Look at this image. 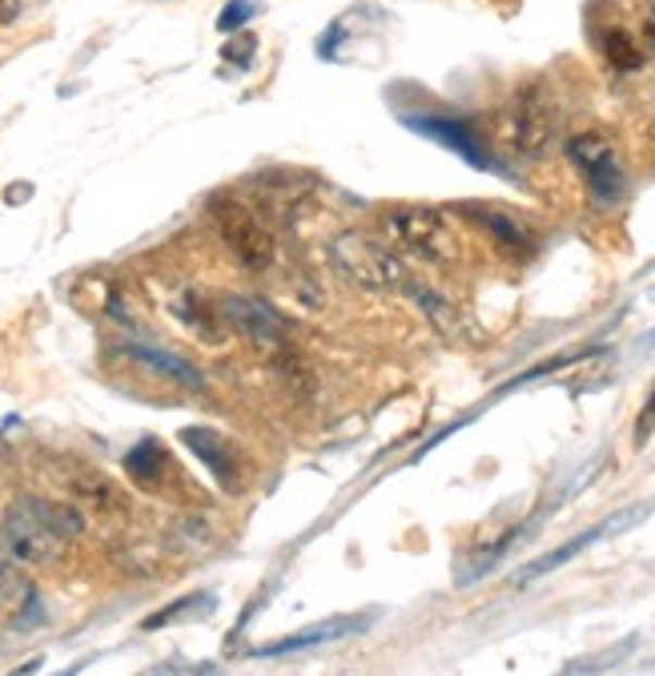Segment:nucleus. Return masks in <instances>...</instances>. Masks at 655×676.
Instances as JSON below:
<instances>
[{
	"label": "nucleus",
	"instance_id": "nucleus-24",
	"mask_svg": "<svg viewBox=\"0 0 655 676\" xmlns=\"http://www.w3.org/2000/svg\"><path fill=\"white\" fill-rule=\"evenodd\" d=\"M647 137H652V146H655V121H647Z\"/></svg>",
	"mask_w": 655,
	"mask_h": 676
},
{
	"label": "nucleus",
	"instance_id": "nucleus-14",
	"mask_svg": "<svg viewBox=\"0 0 655 676\" xmlns=\"http://www.w3.org/2000/svg\"><path fill=\"white\" fill-rule=\"evenodd\" d=\"M165 467H170V459H165V447H161L158 439H141V443L125 455V471H129L141 488H161Z\"/></svg>",
	"mask_w": 655,
	"mask_h": 676
},
{
	"label": "nucleus",
	"instance_id": "nucleus-16",
	"mask_svg": "<svg viewBox=\"0 0 655 676\" xmlns=\"http://www.w3.org/2000/svg\"><path fill=\"white\" fill-rule=\"evenodd\" d=\"M467 218H474V222L483 225V230H491V238L498 242V246H507V250H527V234L519 230V222L515 218H507V213L498 210H486V206H467Z\"/></svg>",
	"mask_w": 655,
	"mask_h": 676
},
{
	"label": "nucleus",
	"instance_id": "nucleus-7",
	"mask_svg": "<svg viewBox=\"0 0 655 676\" xmlns=\"http://www.w3.org/2000/svg\"><path fill=\"white\" fill-rule=\"evenodd\" d=\"M564 149H567V158H571V165L583 173L591 198L600 201V206H611V201L623 198L628 177H623L619 153L607 137H600V133H579V137H571Z\"/></svg>",
	"mask_w": 655,
	"mask_h": 676
},
{
	"label": "nucleus",
	"instance_id": "nucleus-11",
	"mask_svg": "<svg viewBox=\"0 0 655 676\" xmlns=\"http://www.w3.org/2000/svg\"><path fill=\"white\" fill-rule=\"evenodd\" d=\"M121 358H129V362H137L141 371H153L161 374V379H173V383L189 386V391H201L206 386V379H201V371H197L189 358H177L170 355V351H158V346H145V343H121L118 346Z\"/></svg>",
	"mask_w": 655,
	"mask_h": 676
},
{
	"label": "nucleus",
	"instance_id": "nucleus-4",
	"mask_svg": "<svg viewBox=\"0 0 655 676\" xmlns=\"http://www.w3.org/2000/svg\"><path fill=\"white\" fill-rule=\"evenodd\" d=\"M559 137V109L543 81H531L503 113V142L519 158H543Z\"/></svg>",
	"mask_w": 655,
	"mask_h": 676
},
{
	"label": "nucleus",
	"instance_id": "nucleus-25",
	"mask_svg": "<svg viewBox=\"0 0 655 676\" xmlns=\"http://www.w3.org/2000/svg\"><path fill=\"white\" fill-rule=\"evenodd\" d=\"M647 40H652V45H655V25H647Z\"/></svg>",
	"mask_w": 655,
	"mask_h": 676
},
{
	"label": "nucleus",
	"instance_id": "nucleus-19",
	"mask_svg": "<svg viewBox=\"0 0 655 676\" xmlns=\"http://www.w3.org/2000/svg\"><path fill=\"white\" fill-rule=\"evenodd\" d=\"M635 644H640V637H623L616 644V649L600 652V656H591V661L583 664H567L564 676H579V673H600V668H611V664H619V656H628V652H635Z\"/></svg>",
	"mask_w": 655,
	"mask_h": 676
},
{
	"label": "nucleus",
	"instance_id": "nucleus-23",
	"mask_svg": "<svg viewBox=\"0 0 655 676\" xmlns=\"http://www.w3.org/2000/svg\"><path fill=\"white\" fill-rule=\"evenodd\" d=\"M225 57H230V61H249V57H254V37H242V40H234V45H225Z\"/></svg>",
	"mask_w": 655,
	"mask_h": 676
},
{
	"label": "nucleus",
	"instance_id": "nucleus-15",
	"mask_svg": "<svg viewBox=\"0 0 655 676\" xmlns=\"http://www.w3.org/2000/svg\"><path fill=\"white\" fill-rule=\"evenodd\" d=\"M600 49L607 57V65L616 69V73H635L643 65V49L640 40L631 37L628 28H607L600 37Z\"/></svg>",
	"mask_w": 655,
	"mask_h": 676
},
{
	"label": "nucleus",
	"instance_id": "nucleus-20",
	"mask_svg": "<svg viewBox=\"0 0 655 676\" xmlns=\"http://www.w3.org/2000/svg\"><path fill=\"white\" fill-rule=\"evenodd\" d=\"M201 609H210V597H189V600H177V604H170V609H161L153 612V616H145V632H158L161 624H170L177 620V616H189V612H201Z\"/></svg>",
	"mask_w": 655,
	"mask_h": 676
},
{
	"label": "nucleus",
	"instance_id": "nucleus-5",
	"mask_svg": "<svg viewBox=\"0 0 655 676\" xmlns=\"http://www.w3.org/2000/svg\"><path fill=\"white\" fill-rule=\"evenodd\" d=\"M210 218L218 225L222 242L230 246V254L246 270H265V266L274 262V234H270V225L258 218V210L249 201L218 194L210 201Z\"/></svg>",
	"mask_w": 655,
	"mask_h": 676
},
{
	"label": "nucleus",
	"instance_id": "nucleus-10",
	"mask_svg": "<svg viewBox=\"0 0 655 676\" xmlns=\"http://www.w3.org/2000/svg\"><path fill=\"white\" fill-rule=\"evenodd\" d=\"M407 125L415 133H427V137H434L438 146L455 149L462 161H471L474 170H503V165L491 158V149H486L483 137L471 130V121H459V118H410Z\"/></svg>",
	"mask_w": 655,
	"mask_h": 676
},
{
	"label": "nucleus",
	"instance_id": "nucleus-17",
	"mask_svg": "<svg viewBox=\"0 0 655 676\" xmlns=\"http://www.w3.org/2000/svg\"><path fill=\"white\" fill-rule=\"evenodd\" d=\"M407 294L422 306V315H427V319H431L434 327H438V331L459 334V315H455V306L446 303L443 294H434L431 286H422V282H410Z\"/></svg>",
	"mask_w": 655,
	"mask_h": 676
},
{
	"label": "nucleus",
	"instance_id": "nucleus-13",
	"mask_svg": "<svg viewBox=\"0 0 655 676\" xmlns=\"http://www.w3.org/2000/svg\"><path fill=\"white\" fill-rule=\"evenodd\" d=\"M173 315H177V319H182L201 343H210V346L225 343V322H222V310H218V306H206V303H197L194 294H182L177 306H173Z\"/></svg>",
	"mask_w": 655,
	"mask_h": 676
},
{
	"label": "nucleus",
	"instance_id": "nucleus-1",
	"mask_svg": "<svg viewBox=\"0 0 655 676\" xmlns=\"http://www.w3.org/2000/svg\"><path fill=\"white\" fill-rule=\"evenodd\" d=\"M85 531L81 507L61 504V500H40V495H21L4 507L0 516V540L9 556L25 568H49L61 560L69 540Z\"/></svg>",
	"mask_w": 655,
	"mask_h": 676
},
{
	"label": "nucleus",
	"instance_id": "nucleus-18",
	"mask_svg": "<svg viewBox=\"0 0 655 676\" xmlns=\"http://www.w3.org/2000/svg\"><path fill=\"white\" fill-rule=\"evenodd\" d=\"M73 488H77V495L85 500L89 507H97V512H121V491L109 483L106 476H97V471H81L77 479H73Z\"/></svg>",
	"mask_w": 655,
	"mask_h": 676
},
{
	"label": "nucleus",
	"instance_id": "nucleus-3",
	"mask_svg": "<svg viewBox=\"0 0 655 676\" xmlns=\"http://www.w3.org/2000/svg\"><path fill=\"white\" fill-rule=\"evenodd\" d=\"M330 258L342 279L367 294H398L410 286V274L407 266L398 262V254L386 250L374 234H362V230L338 234L330 242Z\"/></svg>",
	"mask_w": 655,
	"mask_h": 676
},
{
	"label": "nucleus",
	"instance_id": "nucleus-21",
	"mask_svg": "<svg viewBox=\"0 0 655 676\" xmlns=\"http://www.w3.org/2000/svg\"><path fill=\"white\" fill-rule=\"evenodd\" d=\"M655 435V383H652V395H647V403H643L640 419H635V447H643L647 439Z\"/></svg>",
	"mask_w": 655,
	"mask_h": 676
},
{
	"label": "nucleus",
	"instance_id": "nucleus-2",
	"mask_svg": "<svg viewBox=\"0 0 655 676\" xmlns=\"http://www.w3.org/2000/svg\"><path fill=\"white\" fill-rule=\"evenodd\" d=\"M379 225L398 250H407L419 262L455 266L462 258V242L455 234V225L434 206H391Z\"/></svg>",
	"mask_w": 655,
	"mask_h": 676
},
{
	"label": "nucleus",
	"instance_id": "nucleus-22",
	"mask_svg": "<svg viewBox=\"0 0 655 676\" xmlns=\"http://www.w3.org/2000/svg\"><path fill=\"white\" fill-rule=\"evenodd\" d=\"M249 13H254V0H230V4L222 9V21H218V25H222L225 33H230V28L246 25Z\"/></svg>",
	"mask_w": 655,
	"mask_h": 676
},
{
	"label": "nucleus",
	"instance_id": "nucleus-8",
	"mask_svg": "<svg viewBox=\"0 0 655 676\" xmlns=\"http://www.w3.org/2000/svg\"><path fill=\"white\" fill-rule=\"evenodd\" d=\"M652 516V504H640V507H623V512H616V516H607L603 524H595V528H588L583 536H576V540H567V544H559L555 552H547V556H539L535 564H527L519 576H515V583H531L539 580V576H547V571L564 568L567 560H576L579 552H588L595 540H603V536H619V531L635 528V524H643V519Z\"/></svg>",
	"mask_w": 655,
	"mask_h": 676
},
{
	"label": "nucleus",
	"instance_id": "nucleus-6",
	"mask_svg": "<svg viewBox=\"0 0 655 676\" xmlns=\"http://www.w3.org/2000/svg\"><path fill=\"white\" fill-rule=\"evenodd\" d=\"M218 310H222L225 331H234L237 339H246L254 351L274 355V358L294 351V346H289L286 319H282L265 298H258V294H225Z\"/></svg>",
	"mask_w": 655,
	"mask_h": 676
},
{
	"label": "nucleus",
	"instance_id": "nucleus-9",
	"mask_svg": "<svg viewBox=\"0 0 655 676\" xmlns=\"http://www.w3.org/2000/svg\"><path fill=\"white\" fill-rule=\"evenodd\" d=\"M182 443L194 451L201 464H206V471L213 476L218 488L242 491V483H246V464H242V451H237L222 431H210V427H185Z\"/></svg>",
	"mask_w": 655,
	"mask_h": 676
},
{
	"label": "nucleus",
	"instance_id": "nucleus-12",
	"mask_svg": "<svg viewBox=\"0 0 655 676\" xmlns=\"http://www.w3.org/2000/svg\"><path fill=\"white\" fill-rule=\"evenodd\" d=\"M362 624H367V616H334V620H322V624H314V628H306V632H294V637H286V640L262 644V649H254V656H294V652L318 649V644H330V640H338V637L362 632Z\"/></svg>",
	"mask_w": 655,
	"mask_h": 676
}]
</instances>
